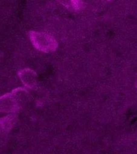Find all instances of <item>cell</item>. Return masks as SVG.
I'll use <instances>...</instances> for the list:
<instances>
[{
	"label": "cell",
	"mask_w": 137,
	"mask_h": 154,
	"mask_svg": "<svg viewBox=\"0 0 137 154\" xmlns=\"http://www.w3.org/2000/svg\"><path fill=\"white\" fill-rule=\"evenodd\" d=\"M16 113H11L0 118V128L4 131H9L16 122Z\"/></svg>",
	"instance_id": "obj_4"
},
{
	"label": "cell",
	"mask_w": 137,
	"mask_h": 154,
	"mask_svg": "<svg viewBox=\"0 0 137 154\" xmlns=\"http://www.w3.org/2000/svg\"><path fill=\"white\" fill-rule=\"evenodd\" d=\"M18 75L25 88L33 89L37 85V74L32 69L27 68L21 69L18 72Z\"/></svg>",
	"instance_id": "obj_3"
},
{
	"label": "cell",
	"mask_w": 137,
	"mask_h": 154,
	"mask_svg": "<svg viewBox=\"0 0 137 154\" xmlns=\"http://www.w3.org/2000/svg\"><path fill=\"white\" fill-rule=\"evenodd\" d=\"M105 1H110L111 0H105Z\"/></svg>",
	"instance_id": "obj_7"
},
{
	"label": "cell",
	"mask_w": 137,
	"mask_h": 154,
	"mask_svg": "<svg viewBox=\"0 0 137 154\" xmlns=\"http://www.w3.org/2000/svg\"><path fill=\"white\" fill-rule=\"evenodd\" d=\"M27 88H18L0 96V112L16 113L20 109L26 100Z\"/></svg>",
	"instance_id": "obj_1"
},
{
	"label": "cell",
	"mask_w": 137,
	"mask_h": 154,
	"mask_svg": "<svg viewBox=\"0 0 137 154\" xmlns=\"http://www.w3.org/2000/svg\"><path fill=\"white\" fill-rule=\"evenodd\" d=\"M30 41L36 49L42 53L54 52L58 48L56 38L47 32L31 30L28 33Z\"/></svg>",
	"instance_id": "obj_2"
},
{
	"label": "cell",
	"mask_w": 137,
	"mask_h": 154,
	"mask_svg": "<svg viewBox=\"0 0 137 154\" xmlns=\"http://www.w3.org/2000/svg\"><path fill=\"white\" fill-rule=\"evenodd\" d=\"M84 7V2L83 0H68V9L78 11Z\"/></svg>",
	"instance_id": "obj_5"
},
{
	"label": "cell",
	"mask_w": 137,
	"mask_h": 154,
	"mask_svg": "<svg viewBox=\"0 0 137 154\" xmlns=\"http://www.w3.org/2000/svg\"><path fill=\"white\" fill-rule=\"evenodd\" d=\"M135 88H137V82H135Z\"/></svg>",
	"instance_id": "obj_6"
}]
</instances>
